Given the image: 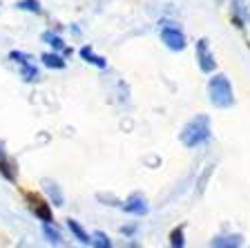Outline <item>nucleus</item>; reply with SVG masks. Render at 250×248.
Here are the masks:
<instances>
[{"mask_svg":"<svg viewBox=\"0 0 250 248\" xmlns=\"http://www.w3.org/2000/svg\"><path fill=\"white\" fill-rule=\"evenodd\" d=\"M42 233H45L47 242H52V244H61V242H62V235H61V230H58L56 226H52V222L42 224Z\"/></svg>","mask_w":250,"mask_h":248,"instance_id":"13","label":"nucleus"},{"mask_svg":"<svg viewBox=\"0 0 250 248\" xmlns=\"http://www.w3.org/2000/svg\"><path fill=\"white\" fill-rule=\"evenodd\" d=\"M208 96H210V103L219 110H228L234 105V92H232V85H230L228 76L224 74H214L212 78L208 81Z\"/></svg>","mask_w":250,"mask_h":248,"instance_id":"1","label":"nucleus"},{"mask_svg":"<svg viewBox=\"0 0 250 248\" xmlns=\"http://www.w3.org/2000/svg\"><path fill=\"white\" fill-rule=\"evenodd\" d=\"M67 228L72 230V235H74V237H76L81 244H85V246H89V244H92V235L85 233V228L81 226L76 219H67Z\"/></svg>","mask_w":250,"mask_h":248,"instance_id":"11","label":"nucleus"},{"mask_svg":"<svg viewBox=\"0 0 250 248\" xmlns=\"http://www.w3.org/2000/svg\"><path fill=\"white\" fill-rule=\"evenodd\" d=\"M210 244L212 246H241V237L239 235H234V237H217Z\"/></svg>","mask_w":250,"mask_h":248,"instance_id":"14","label":"nucleus"},{"mask_svg":"<svg viewBox=\"0 0 250 248\" xmlns=\"http://www.w3.org/2000/svg\"><path fill=\"white\" fill-rule=\"evenodd\" d=\"M16 7L22 11H31V14H41V2L38 0H21Z\"/></svg>","mask_w":250,"mask_h":248,"instance_id":"16","label":"nucleus"},{"mask_svg":"<svg viewBox=\"0 0 250 248\" xmlns=\"http://www.w3.org/2000/svg\"><path fill=\"white\" fill-rule=\"evenodd\" d=\"M9 56L14 58L18 65H21V74H22V78H25L27 83L38 81V68L34 65V63H31V58L27 56L25 52H11Z\"/></svg>","mask_w":250,"mask_h":248,"instance_id":"5","label":"nucleus"},{"mask_svg":"<svg viewBox=\"0 0 250 248\" xmlns=\"http://www.w3.org/2000/svg\"><path fill=\"white\" fill-rule=\"evenodd\" d=\"M183 244H186V239H183V226H179L170 233V246L172 248H181Z\"/></svg>","mask_w":250,"mask_h":248,"instance_id":"15","label":"nucleus"},{"mask_svg":"<svg viewBox=\"0 0 250 248\" xmlns=\"http://www.w3.org/2000/svg\"><path fill=\"white\" fill-rule=\"evenodd\" d=\"M31 212H34V215H36L42 224H47V222H52V219H54L49 203H45L42 199H38V197H36V199L31 197Z\"/></svg>","mask_w":250,"mask_h":248,"instance_id":"7","label":"nucleus"},{"mask_svg":"<svg viewBox=\"0 0 250 248\" xmlns=\"http://www.w3.org/2000/svg\"><path fill=\"white\" fill-rule=\"evenodd\" d=\"M197 63L201 68L203 74H212L217 68V61H214V54L210 52V45L206 38H199L197 41Z\"/></svg>","mask_w":250,"mask_h":248,"instance_id":"4","label":"nucleus"},{"mask_svg":"<svg viewBox=\"0 0 250 248\" xmlns=\"http://www.w3.org/2000/svg\"><path fill=\"white\" fill-rule=\"evenodd\" d=\"M47 192H49V197L54 199V206H62V195H61L56 183H49V186H47Z\"/></svg>","mask_w":250,"mask_h":248,"instance_id":"18","label":"nucleus"},{"mask_svg":"<svg viewBox=\"0 0 250 248\" xmlns=\"http://www.w3.org/2000/svg\"><path fill=\"white\" fill-rule=\"evenodd\" d=\"M42 41H45L47 45H52L54 52H62L65 56H69V54H72V49H69V47H65L62 38L56 36V34H52V31H45V34H42Z\"/></svg>","mask_w":250,"mask_h":248,"instance_id":"9","label":"nucleus"},{"mask_svg":"<svg viewBox=\"0 0 250 248\" xmlns=\"http://www.w3.org/2000/svg\"><path fill=\"white\" fill-rule=\"evenodd\" d=\"M81 58H83L85 63H89V65H94V68H99V69L107 68V61H105L103 56H96V54L92 52V47H87V45L81 49Z\"/></svg>","mask_w":250,"mask_h":248,"instance_id":"10","label":"nucleus"},{"mask_svg":"<svg viewBox=\"0 0 250 248\" xmlns=\"http://www.w3.org/2000/svg\"><path fill=\"white\" fill-rule=\"evenodd\" d=\"M181 143L186 148H197V145L206 143L210 139V119L206 114H199L197 119H192L179 135Z\"/></svg>","mask_w":250,"mask_h":248,"instance_id":"2","label":"nucleus"},{"mask_svg":"<svg viewBox=\"0 0 250 248\" xmlns=\"http://www.w3.org/2000/svg\"><path fill=\"white\" fill-rule=\"evenodd\" d=\"M123 210L130 212V215H136V217H143V215L147 212V203L141 195H132L130 199L123 203Z\"/></svg>","mask_w":250,"mask_h":248,"instance_id":"6","label":"nucleus"},{"mask_svg":"<svg viewBox=\"0 0 250 248\" xmlns=\"http://www.w3.org/2000/svg\"><path fill=\"white\" fill-rule=\"evenodd\" d=\"M0 175L7 181H16V168L11 163V159L7 157V152L2 150V145H0Z\"/></svg>","mask_w":250,"mask_h":248,"instance_id":"8","label":"nucleus"},{"mask_svg":"<svg viewBox=\"0 0 250 248\" xmlns=\"http://www.w3.org/2000/svg\"><path fill=\"white\" fill-rule=\"evenodd\" d=\"M92 246H99V248H109L112 246V242H109V237L105 233H101V230H96V233L92 235Z\"/></svg>","mask_w":250,"mask_h":248,"instance_id":"17","label":"nucleus"},{"mask_svg":"<svg viewBox=\"0 0 250 248\" xmlns=\"http://www.w3.org/2000/svg\"><path fill=\"white\" fill-rule=\"evenodd\" d=\"M161 41L166 43L167 49L172 52H181L186 49V34H183L179 27H172V25H163L161 27Z\"/></svg>","mask_w":250,"mask_h":248,"instance_id":"3","label":"nucleus"},{"mask_svg":"<svg viewBox=\"0 0 250 248\" xmlns=\"http://www.w3.org/2000/svg\"><path fill=\"white\" fill-rule=\"evenodd\" d=\"M41 61H42V65H45V68H52V69H62L65 65H67V61H65L61 54H56V52L42 54Z\"/></svg>","mask_w":250,"mask_h":248,"instance_id":"12","label":"nucleus"}]
</instances>
